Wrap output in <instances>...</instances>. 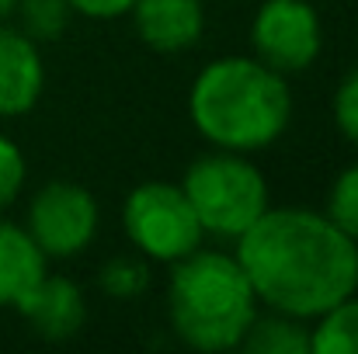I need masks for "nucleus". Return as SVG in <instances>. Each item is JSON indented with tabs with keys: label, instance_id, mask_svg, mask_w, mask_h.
<instances>
[{
	"label": "nucleus",
	"instance_id": "nucleus-3",
	"mask_svg": "<svg viewBox=\"0 0 358 354\" xmlns=\"http://www.w3.org/2000/svg\"><path fill=\"white\" fill-rule=\"evenodd\" d=\"M167 316L188 348L234 351L257 316V295L237 257L199 246L171 264Z\"/></svg>",
	"mask_w": 358,
	"mask_h": 354
},
{
	"label": "nucleus",
	"instance_id": "nucleus-4",
	"mask_svg": "<svg viewBox=\"0 0 358 354\" xmlns=\"http://www.w3.org/2000/svg\"><path fill=\"white\" fill-rule=\"evenodd\" d=\"M181 191L188 195L202 230L213 236L237 239L268 209V181L247 160V153L213 149L192 160Z\"/></svg>",
	"mask_w": 358,
	"mask_h": 354
},
{
	"label": "nucleus",
	"instance_id": "nucleus-18",
	"mask_svg": "<svg viewBox=\"0 0 358 354\" xmlns=\"http://www.w3.org/2000/svg\"><path fill=\"white\" fill-rule=\"evenodd\" d=\"M334 125L352 146H358V66L341 80L334 94Z\"/></svg>",
	"mask_w": 358,
	"mask_h": 354
},
{
	"label": "nucleus",
	"instance_id": "nucleus-1",
	"mask_svg": "<svg viewBox=\"0 0 358 354\" xmlns=\"http://www.w3.org/2000/svg\"><path fill=\"white\" fill-rule=\"evenodd\" d=\"M257 295L275 313L317 320L358 292V239L341 233L317 209H264L237 236L234 253Z\"/></svg>",
	"mask_w": 358,
	"mask_h": 354
},
{
	"label": "nucleus",
	"instance_id": "nucleus-8",
	"mask_svg": "<svg viewBox=\"0 0 358 354\" xmlns=\"http://www.w3.org/2000/svg\"><path fill=\"white\" fill-rule=\"evenodd\" d=\"M45 91V59L17 28L0 24V115H28Z\"/></svg>",
	"mask_w": 358,
	"mask_h": 354
},
{
	"label": "nucleus",
	"instance_id": "nucleus-16",
	"mask_svg": "<svg viewBox=\"0 0 358 354\" xmlns=\"http://www.w3.org/2000/svg\"><path fill=\"white\" fill-rule=\"evenodd\" d=\"M327 219L348 233L352 239H358V163L341 170L338 181L331 184V195H327Z\"/></svg>",
	"mask_w": 358,
	"mask_h": 354
},
{
	"label": "nucleus",
	"instance_id": "nucleus-14",
	"mask_svg": "<svg viewBox=\"0 0 358 354\" xmlns=\"http://www.w3.org/2000/svg\"><path fill=\"white\" fill-rule=\"evenodd\" d=\"M21 10V31L35 42H52L70 24V3L66 0H17Z\"/></svg>",
	"mask_w": 358,
	"mask_h": 354
},
{
	"label": "nucleus",
	"instance_id": "nucleus-10",
	"mask_svg": "<svg viewBox=\"0 0 358 354\" xmlns=\"http://www.w3.org/2000/svg\"><path fill=\"white\" fill-rule=\"evenodd\" d=\"M129 14L136 35L164 56L192 49L206 31L202 0H136Z\"/></svg>",
	"mask_w": 358,
	"mask_h": 354
},
{
	"label": "nucleus",
	"instance_id": "nucleus-12",
	"mask_svg": "<svg viewBox=\"0 0 358 354\" xmlns=\"http://www.w3.org/2000/svg\"><path fill=\"white\" fill-rule=\"evenodd\" d=\"M240 348L250 354H310V327L306 320L271 309L268 316H254Z\"/></svg>",
	"mask_w": 358,
	"mask_h": 354
},
{
	"label": "nucleus",
	"instance_id": "nucleus-7",
	"mask_svg": "<svg viewBox=\"0 0 358 354\" xmlns=\"http://www.w3.org/2000/svg\"><path fill=\"white\" fill-rule=\"evenodd\" d=\"M254 56L278 73H303L324 45L320 14L306 0H264L250 21Z\"/></svg>",
	"mask_w": 358,
	"mask_h": 354
},
{
	"label": "nucleus",
	"instance_id": "nucleus-17",
	"mask_svg": "<svg viewBox=\"0 0 358 354\" xmlns=\"http://www.w3.org/2000/svg\"><path fill=\"white\" fill-rule=\"evenodd\" d=\"M24 184V153L14 139L0 135V209H7Z\"/></svg>",
	"mask_w": 358,
	"mask_h": 354
},
{
	"label": "nucleus",
	"instance_id": "nucleus-13",
	"mask_svg": "<svg viewBox=\"0 0 358 354\" xmlns=\"http://www.w3.org/2000/svg\"><path fill=\"white\" fill-rule=\"evenodd\" d=\"M310 354H358V295L317 316L310 327Z\"/></svg>",
	"mask_w": 358,
	"mask_h": 354
},
{
	"label": "nucleus",
	"instance_id": "nucleus-5",
	"mask_svg": "<svg viewBox=\"0 0 358 354\" xmlns=\"http://www.w3.org/2000/svg\"><path fill=\"white\" fill-rule=\"evenodd\" d=\"M122 226L129 243L143 257L164 260V264L188 257L192 250L202 246V236H206L188 195L181 191V184H171V181L136 184L122 205Z\"/></svg>",
	"mask_w": 358,
	"mask_h": 354
},
{
	"label": "nucleus",
	"instance_id": "nucleus-9",
	"mask_svg": "<svg viewBox=\"0 0 358 354\" xmlns=\"http://www.w3.org/2000/svg\"><path fill=\"white\" fill-rule=\"evenodd\" d=\"M38 337L45 341H66L73 337L84 320H87V306H84V292L63 278V274H42L14 306Z\"/></svg>",
	"mask_w": 358,
	"mask_h": 354
},
{
	"label": "nucleus",
	"instance_id": "nucleus-2",
	"mask_svg": "<svg viewBox=\"0 0 358 354\" xmlns=\"http://www.w3.org/2000/svg\"><path fill=\"white\" fill-rule=\"evenodd\" d=\"M188 115L216 149L257 153L282 139L292 121L285 73L257 56H223L199 70L188 91Z\"/></svg>",
	"mask_w": 358,
	"mask_h": 354
},
{
	"label": "nucleus",
	"instance_id": "nucleus-20",
	"mask_svg": "<svg viewBox=\"0 0 358 354\" xmlns=\"http://www.w3.org/2000/svg\"><path fill=\"white\" fill-rule=\"evenodd\" d=\"M14 10H17V0H0V21H3V17H10Z\"/></svg>",
	"mask_w": 358,
	"mask_h": 354
},
{
	"label": "nucleus",
	"instance_id": "nucleus-15",
	"mask_svg": "<svg viewBox=\"0 0 358 354\" xmlns=\"http://www.w3.org/2000/svg\"><path fill=\"white\" fill-rule=\"evenodd\" d=\"M98 285H101L105 295L122 299V302H125V299H139V295L150 288V267H146V260H139V257H112V260L101 267Z\"/></svg>",
	"mask_w": 358,
	"mask_h": 354
},
{
	"label": "nucleus",
	"instance_id": "nucleus-19",
	"mask_svg": "<svg viewBox=\"0 0 358 354\" xmlns=\"http://www.w3.org/2000/svg\"><path fill=\"white\" fill-rule=\"evenodd\" d=\"M66 3H70L77 14H84V17H101V21H108V17L129 14L136 0H66Z\"/></svg>",
	"mask_w": 358,
	"mask_h": 354
},
{
	"label": "nucleus",
	"instance_id": "nucleus-6",
	"mask_svg": "<svg viewBox=\"0 0 358 354\" xmlns=\"http://www.w3.org/2000/svg\"><path fill=\"white\" fill-rule=\"evenodd\" d=\"M101 212L77 181H49L28 205V233L45 257H77L91 246Z\"/></svg>",
	"mask_w": 358,
	"mask_h": 354
},
{
	"label": "nucleus",
	"instance_id": "nucleus-11",
	"mask_svg": "<svg viewBox=\"0 0 358 354\" xmlns=\"http://www.w3.org/2000/svg\"><path fill=\"white\" fill-rule=\"evenodd\" d=\"M45 274V253L28 230L0 223V306H17L21 295Z\"/></svg>",
	"mask_w": 358,
	"mask_h": 354
}]
</instances>
